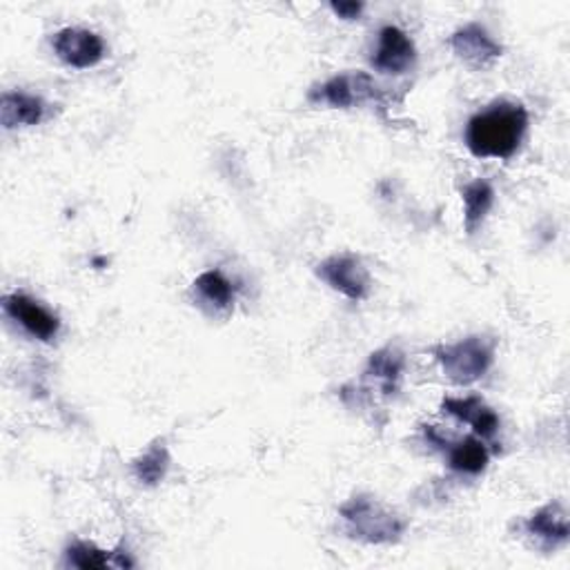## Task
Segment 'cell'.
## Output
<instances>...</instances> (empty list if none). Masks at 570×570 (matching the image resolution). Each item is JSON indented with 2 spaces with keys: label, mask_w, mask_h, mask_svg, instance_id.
<instances>
[{
  "label": "cell",
  "mask_w": 570,
  "mask_h": 570,
  "mask_svg": "<svg viewBox=\"0 0 570 570\" xmlns=\"http://www.w3.org/2000/svg\"><path fill=\"white\" fill-rule=\"evenodd\" d=\"M406 370V355L397 346H386L370 355L366 366V377L375 379L386 397L399 393V384Z\"/></svg>",
  "instance_id": "obj_13"
},
{
  "label": "cell",
  "mask_w": 570,
  "mask_h": 570,
  "mask_svg": "<svg viewBox=\"0 0 570 570\" xmlns=\"http://www.w3.org/2000/svg\"><path fill=\"white\" fill-rule=\"evenodd\" d=\"M170 450L163 439H156L139 459H134V477L145 486H159L170 470Z\"/></svg>",
  "instance_id": "obj_17"
},
{
  "label": "cell",
  "mask_w": 570,
  "mask_h": 570,
  "mask_svg": "<svg viewBox=\"0 0 570 570\" xmlns=\"http://www.w3.org/2000/svg\"><path fill=\"white\" fill-rule=\"evenodd\" d=\"M3 306H6V313L39 342H52L61 333L59 317L28 295H19V293L10 295L6 297Z\"/></svg>",
  "instance_id": "obj_9"
},
{
  "label": "cell",
  "mask_w": 570,
  "mask_h": 570,
  "mask_svg": "<svg viewBox=\"0 0 570 570\" xmlns=\"http://www.w3.org/2000/svg\"><path fill=\"white\" fill-rule=\"evenodd\" d=\"M339 515L344 517L348 532L366 543H395L408 528V521L397 510L384 506L370 495L348 499L342 503Z\"/></svg>",
  "instance_id": "obj_2"
},
{
  "label": "cell",
  "mask_w": 570,
  "mask_h": 570,
  "mask_svg": "<svg viewBox=\"0 0 570 570\" xmlns=\"http://www.w3.org/2000/svg\"><path fill=\"white\" fill-rule=\"evenodd\" d=\"M317 276L333 291L342 293L350 302H364L370 293V274L362 258L353 254H337L317 265Z\"/></svg>",
  "instance_id": "obj_5"
},
{
  "label": "cell",
  "mask_w": 570,
  "mask_h": 570,
  "mask_svg": "<svg viewBox=\"0 0 570 570\" xmlns=\"http://www.w3.org/2000/svg\"><path fill=\"white\" fill-rule=\"evenodd\" d=\"M444 375L457 386H470L479 381L495 362V342L488 337H466L457 344L435 348Z\"/></svg>",
  "instance_id": "obj_3"
},
{
  "label": "cell",
  "mask_w": 570,
  "mask_h": 570,
  "mask_svg": "<svg viewBox=\"0 0 570 570\" xmlns=\"http://www.w3.org/2000/svg\"><path fill=\"white\" fill-rule=\"evenodd\" d=\"M54 54L74 70H90L105 59V43L92 30L65 28L52 37Z\"/></svg>",
  "instance_id": "obj_6"
},
{
  "label": "cell",
  "mask_w": 570,
  "mask_h": 570,
  "mask_svg": "<svg viewBox=\"0 0 570 570\" xmlns=\"http://www.w3.org/2000/svg\"><path fill=\"white\" fill-rule=\"evenodd\" d=\"M373 68L381 74H406L415 68L417 63V48L413 43V39L395 26H386L379 32V41H377V50L370 59Z\"/></svg>",
  "instance_id": "obj_7"
},
{
  "label": "cell",
  "mask_w": 570,
  "mask_h": 570,
  "mask_svg": "<svg viewBox=\"0 0 570 570\" xmlns=\"http://www.w3.org/2000/svg\"><path fill=\"white\" fill-rule=\"evenodd\" d=\"M461 199H464V225H466V232L475 234L477 227L484 223L486 214L490 212L492 203H495V187L488 181L477 179V181L464 185Z\"/></svg>",
  "instance_id": "obj_16"
},
{
  "label": "cell",
  "mask_w": 570,
  "mask_h": 570,
  "mask_svg": "<svg viewBox=\"0 0 570 570\" xmlns=\"http://www.w3.org/2000/svg\"><path fill=\"white\" fill-rule=\"evenodd\" d=\"M65 566L79 570H103L110 566L116 568V552L101 550L90 541H72L65 548Z\"/></svg>",
  "instance_id": "obj_18"
},
{
  "label": "cell",
  "mask_w": 570,
  "mask_h": 570,
  "mask_svg": "<svg viewBox=\"0 0 570 570\" xmlns=\"http://www.w3.org/2000/svg\"><path fill=\"white\" fill-rule=\"evenodd\" d=\"M441 410L464 424H470L475 435L481 439H492L499 430L497 413L490 406H486V401L477 395L448 397L441 401Z\"/></svg>",
  "instance_id": "obj_10"
},
{
  "label": "cell",
  "mask_w": 570,
  "mask_h": 570,
  "mask_svg": "<svg viewBox=\"0 0 570 570\" xmlns=\"http://www.w3.org/2000/svg\"><path fill=\"white\" fill-rule=\"evenodd\" d=\"M528 112L521 103L499 101L477 112L466 125V147L477 159H510L521 147Z\"/></svg>",
  "instance_id": "obj_1"
},
{
  "label": "cell",
  "mask_w": 570,
  "mask_h": 570,
  "mask_svg": "<svg viewBox=\"0 0 570 570\" xmlns=\"http://www.w3.org/2000/svg\"><path fill=\"white\" fill-rule=\"evenodd\" d=\"M330 10L344 21H359L364 14V3H333Z\"/></svg>",
  "instance_id": "obj_19"
},
{
  "label": "cell",
  "mask_w": 570,
  "mask_h": 570,
  "mask_svg": "<svg viewBox=\"0 0 570 570\" xmlns=\"http://www.w3.org/2000/svg\"><path fill=\"white\" fill-rule=\"evenodd\" d=\"M196 302L214 313H225L234 306V285L221 269H207L192 283Z\"/></svg>",
  "instance_id": "obj_14"
},
{
  "label": "cell",
  "mask_w": 570,
  "mask_h": 570,
  "mask_svg": "<svg viewBox=\"0 0 570 570\" xmlns=\"http://www.w3.org/2000/svg\"><path fill=\"white\" fill-rule=\"evenodd\" d=\"M448 43H450L452 52L457 54V59H461L466 65H470L475 70H484V68L492 65L503 54V48L479 23L459 28L450 37Z\"/></svg>",
  "instance_id": "obj_8"
},
{
  "label": "cell",
  "mask_w": 570,
  "mask_h": 570,
  "mask_svg": "<svg viewBox=\"0 0 570 570\" xmlns=\"http://www.w3.org/2000/svg\"><path fill=\"white\" fill-rule=\"evenodd\" d=\"M45 116L43 99L26 92H6L0 99V121L6 130L39 125Z\"/></svg>",
  "instance_id": "obj_12"
},
{
  "label": "cell",
  "mask_w": 570,
  "mask_h": 570,
  "mask_svg": "<svg viewBox=\"0 0 570 570\" xmlns=\"http://www.w3.org/2000/svg\"><path fill=\"white\" fill-rule=\"evenodd\" d=\"M444 450H448L450 470H455L459 475L475 477L488 468L490 452H488L486 444L477 437H464L457 444H446Z\"/></svg>",
  "instance_id": "obj_15"
},
{
  "label": "cell",
  "mask_w": 570,
  "mask_h": 570,
  "mask_svg": "<svg viewBox=\"0 0 570 570\" xmlns=\"http://www.w3.org/2000/svg\"><path fill=\"white\" fill-rule=\"evenodd\" d=\"M526 532L541 541L546 548H554L568 541V510L561 501H550L532 512L526 523Z\"/></svg>",
  "instance_id": "obj_11"
},
{
  "label": "cell",
  "mask_w": 570,
  "mask_h": 570,
  "mask_svg": "<svg viewBox=\"0 0 570 570\" xmlns=\"http://www.w3.org/2000/svg\"><path fill=\"white\" fill-rule=\"evenodd\" d=\"M308 99L313 103L330 105L337 110H350L366 103H379L384 94L379 92L375 79L366 72H350V74H337L324 85L315 88Z\"/></svg>",
  "instance_id": "obj_4"
}]
</instances>
